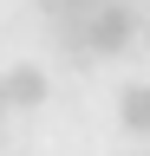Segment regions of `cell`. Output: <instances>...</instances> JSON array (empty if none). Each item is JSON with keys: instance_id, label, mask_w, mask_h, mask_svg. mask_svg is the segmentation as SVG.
I'll list each match as a JSON object with an SVG mask.
<instances>
[{"instance_id": "obj_4", "label": "cell", "mask_w": 150, "mask_h": 156, "mask_svg": "<svg viewBox=\"0 0 150 156\" xmlns=\"http://www.w3.org/2000/svg\"><path fill=\"white\" fill-rule=\"evenodd\" d=\"M118 124H124V130H137V136H150V85H144V78L118 91Z\"/></svg>"}, {"instance_id": "obj_1", "label": "cell", "mask_w": 150, "mask_h": 156, "mask_svg": "<svg viewBox=\"0 0 150 156\" xmlns=\"http://www.w3.org/2000/svg\"><path fill=\"white\" fill-rule=\"evenodd\" d=\"M137 33H144V20L130 13V7H91V20H85V39H91V58H124Z\"/></svg>"}, {"instance_id": "obj_7", "label": "cell", "mask_w": 150, "mask_h": 156, "mask_svg": "<svg viewBox=\"0 0 150 156\" xmlns=\"http://www.w3.org/2000/svg\"><path fill=\"white\" fill-rule=\"evenodd\" d=\"M144 46H150V20H144Z\"/></svg>"}, {"instance_id": "obj_5", "label": "cell", "mask_w": 150, "mask_h": 156, "mask_svg": "<svg viewBox=\"0 0 150 156\" xmlns=\"http://www.w3.org/2000/svg\"><path fill=\"white\" fill-rule=\"evenodd\" d=\"M7 124H13V111H7V104H0V156H7V136H13Z\"/></svg>"}, {"instance_id": "obj_2", "label": "cell", "mask_w": 150, "mask_h": 156, "mask_svg": "<svg viewBox=\"0 0 150 156\" xmlns=\"http://www.w3.org/2000/svg\"><path fill=\"white\" fill-rule=\"evenodd\" d=\"M46 65H33V58H13L7 72H0V104H7L13 117H26V111H39L46 104Z\"/></svg>"}, {"instance_id": "obj_6", "label": "cell", "mask_w": 150, "mask_h": 156, "mask_svg": "<svg viewBox=\"0 0 150 156\" xmlns=\"http://www.w3.org/2000/svg\"><path fill=\"white\" fill-rule=\"evenodd\" d=\"M13 156H39V150H13Z\"/></svg>"}, {"instance_id": "obj_3", "label": "cell", "mask_w": 150, "mask_h": 156, "mask_svg": "<svg viewBox=\"0 0 150 156\" xmlns=\"http://www.w3.org/2000/svg\"><path fill=\"white\" fill-rule=\"evenodd\" d=\"M85 20H91V7H46V26H52V46H59V58L65 65H98L91 58V39H85Z\"/></svg>"}]
</instances>
